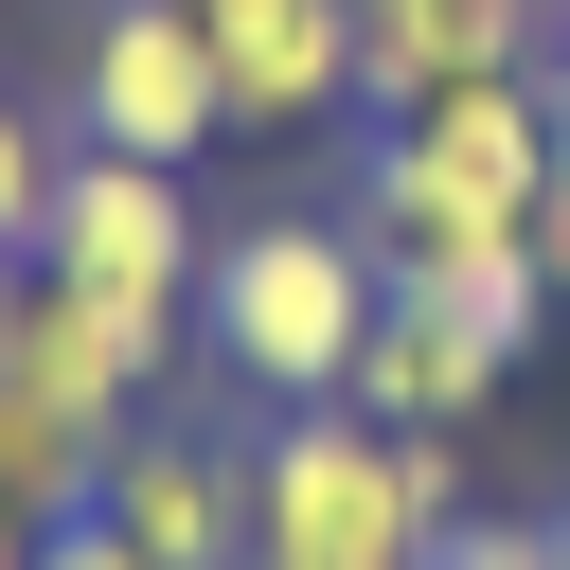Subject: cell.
<instances>
[{"instance_id": "obj_1", "label": "cell", "mask_w": 570, "mask_h": 570, "mask_svg": "<svg viewBox=\"0 0 570 570\" xmlns=\"http://www.w3.org/2000/svg\"><path fill=\"white\" fill-rule=\"evenodd\" d=\"M552 214V71H481V89H428L392 107V142L356 160V249L392 285H445L481 249H517Z\"/></svg>"}, {"instance_id": "obj_2", "label": "cell", "mask_w": 570, "mask_h": 570, "mask_svg": "<svg viewBox=\"0 0 570 570\" xmlns=\"http://www.w3.org/2000/svg\"><path fill=\"white\" fill-rule=\"evenodd\" d=\"M463 517V428L285 410L249 445V570H428Z\"/></svg>"}, {"instance_id": "obj_3", "label": "cell", "mask_w": 570, "mask_h": 570, "mask_svg": "<svg viewBox=\"0 0 570 570\" xmlns=\"http://www.w3.org/2000/svg\"><path fill=\"white\" fill-rule=\"evenodd\" d=\"M374 303H392V267L356 249V214H249V232H214V267H196V338H214V374H249L267 410H338Z\"/></svg>"}, {"instance_id": "obj_4", "label": "cell", "mask_w": 570, "mask_h": 570, "mask_svg": "<svg viewBox=\"0 0 570 570\" xmlns=\"http://www.w3.org/2000/svg\"><path fill=\"white\" fill-rule=\"evenodd\" d=\"M36 267L89 285V303H125V321H196V267H214L196 178L178 160H125V142H71V178L36 214Z\"/></svg>"}, {"instance_id": "obj_5", "label": "cell", "mask_w": 570, "mask_h": 570, "mask_svg": "<svg viewBox=\"0 0 570 570\" xmlns=\"http://www.w3.org/2000/svg\"><path fill=\"white\" fill-rule=\"evenodd\" d=\"M71 142L178 160V178H196V142H232V71H214L196 0H89V36H71Z\"/></svg>"}, {"instance_id": "obj_6", "label": "cell", "mask_w": 570, "mask_h": 570, "mask_svg": "<svg viewBox=\"0 0 570 570\" xmlns=\"http://www.w3.org/2000/svg\"><path fill=\"white\" fill-rule=\"evenodd\" d=\"M160 356H178V321H125V303H89V285H18V338H0V392H36L53 428H89V445H125L142 428V392H160Z\"/></svg>"}, {"instance_id": "obj_7", "label": "cell", "mask_w": 570, "mask_h": 570, "mask_svg": "<svg viewBox=\"0 0 570 570\" xmlns=\"http://www.w3.org/2000/svg\"><path fill=\"white\" fill-rule=\"evenodd\" d=\"M214 71H232V142H303L356 107V0H196Z\"/></svg>"}, {"instance_id": "obj_8", "label": "cell", "mask_w": 570, "mask_h": 570, "mask_svg": "<svg viewBox=\"0 0 570 570\" xmlns=\"http://www.w3.org/2000/svg\"><path fill=\"white\" fill-rule=\"evenodd\" d=\"M499 392H517V338L463 321V303H428V285H392L374 338H356V392H338V410H374V428H481Z\"/></svg>"}, {"instance_id": "obj_9", "label": "cell", "mask_w": 570, "mask_h": 570, "mask_svg": "<svg viewBox=\"0 0 570 570\" xmlns=\"http://www.w3.org/2000/svg\"><path fill=\"white\" fill-rule=\"evenodd\" d=\"M107 517L160 552V570H249V445H214V428H125L107 445Z\"/></svg>"}, {"instance_id": "obj_10", "label": "cell", "mask_w": 570, "mask_h": 570, "mask_svg": "<svg viewBox=\"0 0 570 570\" xmlns=\"http://www.w3.org/2000/svg\"><path fill=\"white\" fill-rule=\"evenodd\" d=\"M552 36L517 0H356V107H428V89H481V71H534Z\"/></svg>"}, {"instance_id": "obj_11", "label": "cell", "mask_w": 570, "mask_h": 570, "mask_svg": "<svg viewBox=\"0 0 570 570\" xmlns=\"http://www.w3.org/2000/svg\"><path fill=\"white\" fill-rule=\"evenodd\" d=\"M53 178H71V142L0 89V249H36V214H53Z\"/></svg>"}, {"instance_id": "obj_12", "label": "cell", "mask_w": 570, "mask_h": 570, "mask_svg": "<svg viewBox=\"0 0 570 570\" xmlns=\"http://www.w3.org/2000/svg\"><path fill=\"white\" fill-rule=\"evenodd\" d=\"M428 570H552V517H445Z\"/></svg>"}, {"instance_id": "obj_13", "label": "cell", "mask_w": 570, "mask_h": 570, "mask_svg": "<svg viewBox=\"0 0 570 570\" xmlns=\"http://www.w3.org/2000/svg\"><path fill=\"white\" fill-rule=\"evenodd\" d=\"M36 570H160V552H142V534L89 499V517H36Z\"/></svg>"}, {"instance_id": "obj_14", "label": "cell", "mask_w": 570, "mask_h": 570, "mask_svg": "<svg viewBox=\"0 0 570 570\" xmlns=\"http://www.w3.org/2000/svg\"><path fill=\"white\" fill-rule=\"evenodd\" d=\"M534 267H552V303H570V178H552V214H534Z\"/></svg>"}, {"instance_id": "obj_15", "label": "cell", "mask_w": 570, "mask_h": 570, "mask_svg": "<svg viewBox=\"0 0 570 570\" xmlns=\"http://www.w3.org/2000/svg\"><path fill=\"white\" fill-rule=\"evenodd\" d=\"M0 570H36V517H18V499H0Z\"/></svg>"}, {"instance_id": "obj_16", "label": "cell", "mask_w": 570, "mask_h": 570, "mask_svg": "<svg viewBox=\"0 0 570 570\" xmlns=\"http://www.w3.org/2000/svg\"><path fill=\"white\" fill-rule=\"evenodd\" d=\"M18 285H36V249H0V338H18Z\"/></svg>"}, {"instance_id": "obj_17", "label": "cell", "mask_w": 570, "mask_h": 570, "mask_svg": "<svg viewBox=\"0 0 570 570\" xmlns=\"http://www.w3.org/2000/svg\"><path fill=\"white\" fill-rule=\"evenodd\" d=\"M517 18H534V36H570V0H517Z\"/></svg>"}, {"instance_id": "obj_18", "label": "cell", "mask_w": 570, "mask_h": 570, "mask_svg": "<svg viewBox=\"0 0 570 570\" xmlns=\"http://www.w3.org/2000/svg\"><path fill=\"white\" fill-rule=\"evenodd\" d=\"M552 570H570V499H552Z\"/></svg>"}]
</instances>
